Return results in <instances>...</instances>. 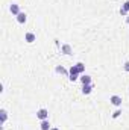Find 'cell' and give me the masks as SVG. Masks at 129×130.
<instances>
[{"label": "cell", "mask_w": 129, "mask_h": 130, "mask_svg": "<svg viewBox=\"0 0 129 130\" xmlns=\"http://www.w3.org/2000/svg\"><path fill=\"white\" fill-rule=\"evenodd\" d=\"M68 71H70L68 79H70L71 82H76V80L79 79V74H81V73H79V70H78V67H76V65H71V68H70Z\"/></svg>", "instance_id": "cell-1"}, {"label": "cell", "mask_w": 129, "mask_h": 130, "mask_svg": "<svg viewBox=\"0 0 129 130\" xmlns=\"http://www.w3.org/2000/svg\"><path fill=\"white\" fill-rule=\"evenodd\" d=\"M36 118L38 120H49V110L46 109V107H41V109H38L36 110Z\"/></svg>", "instance_id": "cell-2"}, {"label": "cell", "mask_w": 129, "mask_h": 130, "mask_svg": "<svg viewBox=\"0 0 129 130\" xmlns=\"http://www.w3.org/2000/svg\"><path fill=\"white\" fill-rule=\"evenodd\" d=\"M9 11H11V14L15 15V17L21 12V11H20V5H17V3H11V5H9Z\"/></svg>", "instance_id": "cell-3"}, {"label": "cell", "mask_w": 129, "mask_h": 130, "mask_svg": "<svg viewBox=\"0 0 129 130\" xmlns=\"http://www.w3.org/2000/svg\"><path fill=\"white\" fill-rule=\"evenodd\" d=\"M24 41L29 42V44H32L33 41H36V35L32 33V32H26L24 33Z\"/></svg>", "instance_id": "cell-4"}, {"label": "cell", "mask_w": 129, "mask_h": 130, "mask_svg": "<svg viewBox=\"0 0 129 130\" xmlns=\"http://www.w3.org/2000/svg\"><path fill=\"white\" fill-rule=\"evenodd\" d=\"M61 52H62L64 55H67V56H68V55H73V48H71L70 44H62V45H61Z\"/></svg>", "instance_id": "cell-5"}, {"label": "cell", "mask_w": 129, "mask_h": 130, "mask_svg": "<svg viewBox=\"0 0 129 130\" xmlns=\"http://www.w3.org/2000/svg\"><path fill=\"white\" fill-rule=\"evenodd\" d=\"M109 101H111V104H114V106H122V97L120 95H111L109 98Z\"/></svg>", "instance_id": "cell-6"}, {"label": "cell", "mask_w": 129, "mask_h": 130, "mask_svg": "<svg viewBox=\"0 0 129 130\" xmlns=\"http://www.w3.org/2000/svg\"><path fill=\"white\" fill-rule=\"evenodd\" d=\"M93 83H90V85H82V94L84 95H88V94H91V91H93Z\"/></svg>", "instance_id": "cell-7"}, {"label": "cell", "mask_w": 129, "mask_h": 130, "mask_svg": "<svg viewBox=\"0 0 129 130\" xmlns=\"http://www.w3.org/2000/svg\"><path fill=\"white\" fill-rule=\"evenodd\" d=\"M79 80H81L82 85H90V83H91V76H88V74H82V77H79Z\"/></svg>", "instance_id": "cell-8"}, {"label": "cell", "mask_w": 129, "mask_h": 130, "mask_svg": "<svg viewBox=\"0 0 129 130\" xmlns=\"http://www.w3.org/2000/svg\"><path fill=\"white\" fill-rule=\"evenodd\" d=\"M26 20H28V15H26V12H20V14L17 15V21H18L20 24H24V23H26Z\"/></svg>", "instance_id": "cell-9"}, {"label": "cell", "mask_w": 129, "mask_h": 130, "mask_svg": "<svg viewBox=\"0 0 129 130\" xmlns=\"http://www.w3.org/2000/svg\"><path fill=\"white\" fill-rule=\"evenodd\" d=\"M6 120H8V110L6 109H0V123L5 124Z\"/></svg>", "instance_id": "cell-10"}, {"label": "cell", "mask_w": 129, "mask_h": 130, "mask_svg": "<svg viewBox=\"0 0 129 130\" xmlns=\"http://www.w3.org/2000/svg\"><path fill=\"white\" fill-rule=\"evenodd\" d=\"M40 129L41 130H50V123H49V120H43L41 123H40Z\"/></svg>", "instance_id": "cell-11"}, {"label": "cell", "mask_w": 129, "mask_h": 130, "mask_svg": "<svg viewBox=\"0 0 129 130\" xmlns=\"http://www.w3.org/2000/svg\"><path fill=\"white\" fill-rule=\"evenodd\" d=\"M55 71H56L58 74H64V76H68V74H70V71H67L62 65H58V67L55 68Z\"/></svg>", "instance_id": "cell-12"}, {"label": "cell", "mask_w": 129, "mask_h": 130, "mask_svg": "<svg viewBox=\"0 0 129 130\" xmlns=\"http://www.w3.org/2000/svg\"><path fill=\"white\" fill-rule=\"evenodd\" d=\"M76 67H78V70H79V73H81V74H84V73H85V64H84V62H78Z\"/></svg>", "instance_id": "cell-13"}, {"label": "cell", "mask_w": 129, "mask_h": 130, "mask_svg": "<svg viewBox=\"0 0 129 130\" xmlns=\"http://www.w3.org/2000/svg\"><path fill=\"white\" fill-rule=\"evenodd\" d=\"M120 115H122V109H117V110L112 112V118H119Z\"/></svg>", "instance_id": "cell-14"}, {"label": "cell", "mask_w": 129, "mask_h": 130, "mask_svg": "<svg viewBox=\"0 0 129 130\" xmlns=\"http://www.w3.org/2000/svg\"><path fill=\"white\" fill-rule=\"evenodd\" d=\"M122 8H123V9H125V11L129 14V0H126V2L123 3V6H122Z\"/></svg>", "instance_id": "cell-15"}, {"label": "cell", "mask_w": 129, "mask_h": 130, "mask_svg": "<svg viewBox=\"0 0 129 130\" xmlns=\"http://www.w3.org/2000/svg\"><path fill=\"white\" fill-rule=\"evenodd\" d=\"M123 70H125L126 73H129V61H126V62L123 64Z\"/></svg>", "instance_id": "cell-16"}, {"label": "cell", "mask_w": 129, "mask_h": 130, "mask_svg": "<svg viewBox=\"0 0 129 130\" xmlns=\"http://www.w3.org/2000/svg\"><path fill=\"white\" fill-rule=\"evenodd\" d=\"M120 14H122V15H125V17H126V15H128V12H126V11H125V9H123V8H120Z\"/></svg>", "instance_id": "cell-17"}, {"label": "cell", "mask_w": 129, "mask_h": 130, "mask_svg": "<svg viewBox=\"0 0 129 130\" xmlns=\"http://www.w3.org/2000/svg\"><path fill=\"white\" fill-rule=\"evenodd\" d=\"M126 23H128V24H129V14H128V15H126Z\"/></svg>", "instance_id": "cell-18"}, {"label": "cell", "mask_w": 129, "mask_h": 130, "mask_svg": "<svg viewBox=\"0 0 129 130\" xmlns=\"http://www.w3.org/2000/svg\"><path fill=\"white\" fill-rule=\"evenodd\" d=\"M50 130H59V129H58V127H52Z\"/></svg>", "instance_id": "cell-19"}]
</instances>
